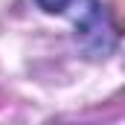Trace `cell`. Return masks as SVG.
<instances>
[{"label": "cell", "mask_w": 125, "mask_h": 125, "mask_svg": "<svg viewBox=\"0 0 125 125\" xmlns=\"http://www.w3.org/2000/svg\"><path fill=\"white\" fill-rule=\"evenodd\" d=\"M73 9H67L73 15L76 32L82 35L84 47L93 52H108L114 47V35H111V23L102 12V6L96 0H73Z\"/></svg>", "instance_id": "cell-1"}, {"label": "cell", "mask_w": 125, "mask_h": 125, "mask_svg": "<svg viewBox=\"0 0 125 125\" xmlns=\"http://www.w3.org/2000/svg\"><path fill=\"white\" fill-rule=\"evenodd\" d=\"M111 18H114V26L125 32V0H111Z\"/></svg>", "instance_id": "cell-2"}, {"label": "cell", "mask_w": 125, "mask_h": 125, "mask_svg": "<svg viewBox=\"0 0 125 125\" xmlns=\"http://www.w3.org/2000/svg\"><path fill=\"white\" fill-rule=\"evenodd\" d=\"M35 3H38L44 12H52V15H55V12H67L73 0H35Z\"/></svg>", "instance_id": "cell-3"}]
</instances>
